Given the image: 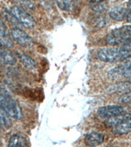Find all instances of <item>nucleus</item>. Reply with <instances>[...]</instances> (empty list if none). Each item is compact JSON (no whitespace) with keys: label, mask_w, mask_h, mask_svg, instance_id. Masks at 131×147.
Masks as SVG:
<instances>
[{"label":"nucleus","mask_w":131,"mask_h":147,"mask_svg":"<svg viewBox=\"0 0 131 147\" xmlns=\"http://www.w3.org/2000/svg\"><path fill=\"white\" fill-rule=\"evenodd\" d=\"M104 141V135L96 131L90 132L85 137V143L89 146H98L103 143Z\"/></svg>","instance_id":"9b49d317"},{"label":"nucleus","mask_w":131,"mask_h":147,"mask_svg":"<svg viewBox=\"0 0 131 147\" xmlns=\"http://www.w3.org/2000/svg\"><path fill=\"white\" fill-rule=\"evenodd\" d=\"M17 3L26 7L29 9H33L35 7V3L32 0H13Z\"/></svg>","instance_id":"aec40b11"},{"label":"nucleus","mask_w":131,"mask_h":147,"mask_svg":"<svg viewBox=\"0 0 131 147\" xmlns=\"http://www.w3.org/2000/svg\"><path fill=\"white\" fill-rule=\"evenodd\" d=\"M13 39L23 47H30L32 45L33 40L29 35L19 28H15L11 30Z\"/></svg>","instance_id":"0eeeda50"},{"label":"nucleus","mask_w":131,"mask_h":147,"mask_svg":"<svg viewBox=\"0 0 131 147\" xmlns=\"http://www.w3.org/2000/svg\"><path fill=\"white\" fill-rule=\"evenodd\" d=\"M13 122L9 116L2 107L0 105V125L5 128H9L11 127Z\"/></svg>","instance_id":"f3484780"},{"label":"nucleus","mask_w":131,"mask_h":147,"mask_svg":"<svg viewBox=\"0 0 131 147\" xmlns=\"http://www.w3.org/2000/svg\"><path fill=\"white\" fill-rule=\"evenodd\" d=\"M108 77L112 80L131 78V63L123 61V63L109 70Z\"/></svg>","instance_id":"39448f33"},{"label":"nucleus","mask_w":131,"mask_h":147,"mask_svg":"<svg viewBox=\"0 0 131 147\" xmlns=\"http://www.w3.org/2000/svg\"><path fill=\"white\" fill-rule=\"evenodd\" d=\"M0 45L7 48H11L14 42L5 23L0 19Z\"/></svg>","instance_id":"6e6552de"},{"label":"nucleus","mask_w":131,"mask_h":147,"mask_svg":"<svg viewBox=\"0 0 131 147\" xmlns=\"http://www.w3.org/2000/svg\"><path fill=\"white\" fill-rule=\"evenodd\" d=\"M111 129L115 135H123L131 132V118Z\"/></svg>","instance_id":"4468645a"},{"label":"nucleus","mask_w":131,"mask_h":147,"mask_svg":"<svg viewBox=\"0 0 131 147\" xmlns=\"http://www.w3.org/2000/svg\"><path fill=\"white\" fill-rule=\"evenodd\" d=\"M107 92L109 94H125L131 92V81H125L115 83L109 86Z\"/></svg>","instance_id":"1a4fd4ad"},{"label":"nucleus","mask_w":131,"mask_h":147,"mask_svg":"<svg viewBox=\"0 0 131 147\" xmlns=\"http://www.w3.org/2000/svg\"><path fill=\"white\" fill-rule=\"evenodd\" d=\"M131 40V25L117 28L109 33L106 37L107 43L116 46Z\"/></svg>","instance_id":"f03ea898"},{"label":"nucleus","mask_w":131,"mask_h":147,"mask_svg":"<svg viewBox=\"0 0 131 147\" xmlns=\"http://www.w3.org/2000/svg\"><path fill=\"white\" fill-rule=\"evenodd\" d=\"M56 4L61 10L64 11H71L73 5L70 0H56Z\"/></svg>","instance_id":"a211bd4d"},{"label":"nucleus","mask_w":131,"mask_h":147,"mask_svg":"<svg viewBox=\"0 0 131 147\" xmlns=\"http://www.w3.org/2000/svg\"><path fill=\"white\" fill-rule=\"evenodd\" d=\"M98 58L107 63H117L123 61L119 47H110L101 49L98 54Z\"/></svg>","instance_id":"20e7f679"},{"label":"nucleus","mask_w":131,"mask_h":147,"mask_svg":"<svg viewBox=\"0 0 131 147\" xmlns=\"http://www.w3.org/2000/svg\"><path fill=\"white\" fill-rule=\"evenodd\" d=\"M117 101L120 103L131 105V92L123 94L118 98Z\"/></svg>","instance_id":"6ab92c4d"},{"label":"nucleus","mask_w":131,"mask_h":147,"mask_svg":"<svg viewBox=\"0 0 131 147\" xmlns=\"http://www.w3.org/2000/svg\"><path fill=\"white\" fill-rule=\"evenodd\" d=\"M17 54L20 60L26 67L30 69H34L36 67V63H35L34 59L25 53L18 52Z\"/></svg>","instance_id":"dca6fc26"},{"label":"nucleus","mask_w":131,"mask_h":147,"mask_svg":"<svg viewBox=\"0 0 131 147\" xmlns=\"http://www.w3.org/2000/svg\"><path fill=\"white\" fill-rule=\"evenodd\" d=\"M127 113V108L123 105H107L100 107L97 111V115L101 118H109Z\"/></svg>","instance_id":"423d86ee"},{"label":"nucleus","mask_w":131,"mask_h":147,"mask_svg":"<svg viewBox=\"0 0 131 147\" xmlns=\"http://www.w3.org/2000/svg\"><path fill=\"white\" fill-rule=\"evenodd\" d=\"M130 11L127 7H115L109 11V16L114 20L123 21L127 18Z\"/></svg>","instance_id":"ddd939ff"},{"label":"nucleus","mask_w":131,"mask_h":147,"mask_svg":"<svg viewBox=\"0 0 131 147\" xmlns=\"http://www.w3.org/2000/svg\"><path fill=\"white\" fill-rule=\"evenodd\" d=\"M11 14L16 21L23 26L28 29L33 28L35 25L34 18L28 12L24 10L20 6H14L11 9Z\"/></svg>","instance_id":"7ed1b4c3"},{"label":"nucleus","mask_w":131,"mask_h":147,"mask_svg":"<svg viewBox=\"0 0 131 147\" xmlns=\"http://www.w3.org/2000/svg\"><path fill=\"white\" fill-rule=\"evenodd\" d=\"M130 118L131 114H128L127 113H123L121 115L107 118V119L104 121V124L106 127H109V128H113V127L117 126V125L123 122L124 121L129 119Z\"/></svg>","instance_id":"f8f14e48"},{"label":"nucleus","mask_w":131,"mask_h":147,"mask_svg":"<svg viewBox=\"0 0 131 147\" xmlns=\"http://www.w3.org/2000/svg\"><path fill=\"white\" fill-rule=\"evenodd\" d=\"M8 146L10 147L14 146H26V141L24 137L20 134H15L11 137L9 140Z\"/></svg>","instance_id":"2eb2a0df"},{"label":"nucleus","mask_w":131,"mask_h":147,"mask_svg":"<svg viewBox=\"0 0 131 147\" xmlns=\"http://www.w3.org/2000/svg\"><path fill=\"white\" fill-rule=\"evenodd\" d=\"M125 61V62H127V63H131V56L130 57V58H127V60H125V61Z\"/></svg>","instance_id":"5701e85b"},{"label":"nucleus","mask_w":131,"mask_h":147,"mask_svg":"<svg viewBox=\"0 0 131 147\" xmlns=\"http://www.w3.org/2000/svg\"><path fill=\"white\" fill-rule=\"evenodd\" d=\"M0 61L5 64L13 65L16 63V56L8 48L0 45Z\"/></svg>","instance_id":"9d476101"},{"label":"nucleus","mask_w":131,"mask_h":147,"mask_svg":"<svg viewBox=\"0 0 131 147\" xmlns=\"http://www.w3.org/2000/svg\"><path fill=\"white\" fill-rule=\"evenodd\" d=\"M0 105L11 117L16 120H20L22 113L18 103L7 93L0 94Z\"/></svg>","instance_id":"f257e3e1"},{"label":"nucleus","mask_w":131,"mask_h":147,"mask_svg":"<svg viewBox=\"0 0 131 147\" xmlns=\"http://www.w3.org/2000/svg\"><path fill=\"white\" fill-rule=\"evenodd\" d=\"M127 21H128V22L131 23V11L130 12V13L128 14V15L127 18Z\"/></svg>","instance_id":"4be33fe9"},{"label":"nucleus","mask_w":131,"mask_h":147,"mask_svg":"<svg viewBox=\"0 0 131 147\" xmlns=\"http://www.w3.org/2000/svg\"><path fill=\"white\" fill-rule=\"evenodd\" d=\"M127 9L129 10L130 11H131V0H129L127 3Z\"/></svg>","instance_id":"412c9836"}]
</instances>
